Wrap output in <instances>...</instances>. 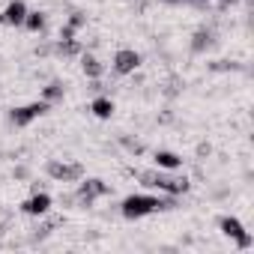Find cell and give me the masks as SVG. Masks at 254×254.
I'll list each match as a JSON object with an SVG mask.
<instances>
[{
    "label": "cell",
    "instance_id": "obj_20",
    "mask_svg": "<svg viewBox=\"0 0 254 254\" xmlns=\"http://www.w3.org/2000/svg\"><path fill=\"white\" fill-rule=\"evenodd\" d=\"M165 3H180V0H165Z\"/></svg>",
    "mask_w": 254,
    "mask_h": 254
},
{
    "label": "cell",
    "instance_id": "obj_11",
    "mask_svg": "<svg viewBox=\"0 0 254 254\" xmlns=\"http://www.w3.org/2000/svg\"><path fill=\"white\" fill-rule=\"evenodd\" d=\"M156 165H159L162 171H177V168L183 165V159H180L177 153H171V150H159V153H156Z\"/></svg>",
    "mask_w": 254,
    "mask_h": 254
},
{
    "label": "cell",
    "instance_id": "obj_9",
    "mask_svg": "<svg viewBox=\"0 0 254 254\" xmlns=\"http://www.w3.org/2000/svg\"><path fill=\"white\" fill-rule=\"evenodd\" d=\"M51 209V197L45 194V191H36V194H30L24 203H21V212L24 215H45Z\"/></svg>",
    "mask_w": 254,
    "mask_h": 254
},
{
    "label": "cell",
    "instance_id": "obj_16",
    "mask_svg": "<svg viewBox=\"0 0 254 254\" xmlns=\"http://www.w3.org/2000/svg\"><path fill=\"white\" fill-rule=\"evenodd\" d=\"M63 81H51L48 87H42V99L45 102H57V99H63Z\"/></svg>",
    "mask_w": 254,
    "mask_h": 254
},
{
    "label": "cell",
    "instance_id": "obj_5",
    "mask_svg": "<svg viewBox=\"0 0 254 254\" xmlns=\"http://www.w3.org/2000/svg\"><path fill=\"white\" fill-rule=\"evenodd\" d=\"M48 105L51 102H30V105H24V108H15L12 114H9V120H12V126H18V129H24V126H30L36 117H42L45 111H48Z\"/></svg>",
    "mask_w": 254,
    "mask_h": 254
},
{
    "label": "cell",
    "instance_id": "obj_1",
    "mask_svg": "<svg viewBox=\"0 0 254 254\" xmlns=\"http://www.w3.org/2000/svg\"><path fill=\"white\" fill-rule=\"evenodd\" d=\"M174 206V200L168 197H153V194H129L123 200V206H120V212L126 215V218H144V215H150V212H159V209H171Z\"/></svg>",
    "mask_w": 254,
    "mask_h": 254
},
{
    "label": "cell",
    "instance_id": "obj_8",
    "mask_svg": "<svg viewBox=\"0 0 254 254\" xmlns=\"http://www.w3.org/2000/svg\"><path fill=\"white\" fill-rule=\"evenodd\" d=\"M27 18V3L24 0H12V3H6V9L0 12V24L3 27H21Z\"/></svg>",
    "mask_w": 254,
    "mask_h": 254
},
{
    "label": "cell",
    "instance_id": "obj_10",
    "mask_svg": "<svg viewBox=\"0 0 254 254\" xmlns=\"http://www.w3.org/2000/svg\"><path fill=\"white\" fill-rule=\"evenodd\" d=\"M212 42H215V30H212V27H200V30H194V36H191V51H194V54H203L206 48H212Z\"/></svg>",
    "mask_w": 254,
    "mask_h": 254
},
{
    "label": "cell",
    "instance_id": "obj_17",
    "mask_svg": "<svg viewBox=\"0 0 254 254\" xmlns=\"http://www.w3.org/2000/svg\"><path fill=\"white\" fill-rule=\"evenodd\" d=\"M84 21H87V18H84V12H72V15H69V21H66V24H72V27H75V30H78V27H84Z\"/></svg>",
    "mask_w": 254,
    "mask_h": 254
},
{
    "label": "cell",
    "instance_id": "obj_19",
    "mask_svg": "<svg viewBox=\"0 0 254 254\" xmlns=\"http://www.w3.org/2000/svg\"><path fill=\"white\" fill-rule=\"evenodd\" d=\"M191 3H209V0H191Z\"/></svg>",
    "mask_w": 254,
    "mask_h": 254
},
{
    "label": "cell",
    "instance_id": "obj_14",
    "mask_svg": "<svg viewBox=\"0 0 254 254\" xmlns=\"http://www.w3.org/2000/svg\"><path fill=\"white\" fill-rule=\"evenodd\" d=\"M81 69H84L87 78H99V75H102V63H99L93 54H81Z\"/></svg>",
    "mask_w": 254,
    "mask_h": 254
},
{
    "label": "cell",
    "instance_id": "obj_15",
    "mask_svg": "<svg viewBox=\"0 0 254 254\" xmlns=\"http://www.w3.org/2000/svg\"><path fill=\"white\" fill-rule=\"evenodd\" d=\"M24 27L33 30V33H42V30H45V12H27Z\"/></svg>",
    "mask_w": 254,
    "mask_h": 254
},
{
    "label": "cell",
    "instance_id": "obj_3",
    "mask_svg": "<svg viewBox=\"0 0 254 254\" xmlns=\"http://www.w3.org/2000/svg\"><path fill=\"white\" fill-rule=\"evenodd\" d=\"M45 174L51 180H57V183H78L84 177V168L78 162H60V159H54V162L45 165Z\"/></svg>",
    "mask_w": 254,
    "mask_h": 254
},
{
    "label": "cell",
    "instance_id": "obj_18",
    "mask_svg": "<svg viewBox=\"0 0 254 254\" xmlns=\"http://www.w3.org/2000/svg\"><path fill=\"white\" fill-rule=\"evenodd\" d=\"M60 39H75V27L72 24H63L60 27Z\"/></svg>",
    "mask_w": 254,
    "mask_h": 254
},
{
    "label": "cell",
    "instance_id": "obj_4",
    "mask_svg": "<svg viewBox=\"0 0 254 254\" xmlns=\"http://www.w3.org/2000/svg\"><path fill=\"white\" fill-rule=\"evenodd\" d=\"M218 227H221V233H224V236H230L242 251H245V248H251V233L242 227V221H239V218H233V215H221V218H218Z\"/></svg>",
    "mask_w": 254,
    "mask_h": 254
},
{
    "label": "cell",
    "instance_id": "obj_2",
    "mask_svg": "<svg viewBox=\"0 0 254 254\" xmlns=\"http://www.w3.org/2000/svg\"><path fill=\"white\" fill-rule=\"evenodd\" d=\"M138 177H141L144 186L159 189L165 194H183V191H189V180L186 177H174V174H162V171H141Z\"/></svg>",
    "mask_w": 254,
    "mask_h": 254
},
{
    "label": "cell",
    "instance_id": "obj_6",
    "mask_svg": "<svg viewBox=\"0 0 254 254\" xmlns=\"http://www.w3.org/2000/svg\"><path fill=\"white\" fill-rule=\"evenodd\" d=\"M108 191H111V189H108V183L93 177V180H84V183L78 186V194H75V200H78L81 206H90L96 197H105Z\"/></svg>",
    "mask_w": 254,
    "mask_h": 254
},
{
    "label": "cell",
    "instance_id": "obj_7",
    "mask_svg": "<svg viewBox=\"0 0 254 254\" xmlns=\"http://www.w3.org/2000/svg\"><path fill=\"white\" fill-rule=\"evenodd\" d=\"M138 66H141V54L132 51V48H120L114 54V72L117 75H132Z\"/></svg>",
    "mask_w": 254,
    "mask_h": 254
},
{
    "label": "cell",
    "instance_id": "obj_13",
    "mask_svg": "<svg viewBox=\"0 0 254 254\" xmlns=\"http://www.w3.org/2000/svg\"><path fill=\"white\" fill-rule=\"evenodd\" d=\"M90 111L99 117V120H108L111 114H114V102L108 99V96H99V99H93V105H90Z\"/></svg>",
    "mask_w": 254,
    "mask_h": 254
},
{
    "label": "cell",
    "instance_id": "obj_12",
    "mask_svg": "<svg viewBox=\"0 0 254 254\" xmlns=\"http://www.w3.org/2000/svg\"><path fill=\"white\" fill-rule=\"evenodd\" d=\"M54 51H57L60 57H78V54H81V42H78V39H57Z\"/></svg>",
    "mask_w": 254,
    "mask_h": 254
}]
</instances>
